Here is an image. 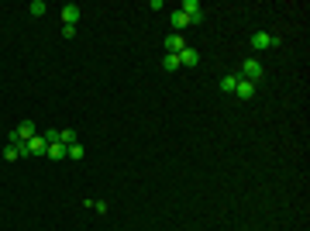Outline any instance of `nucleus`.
<instances>
[{
    "instance_id": "1",
    "label": "nucleus",
    "mask_w": 310,
    "mask_h": 231,
    "mask_svg": "<svg viewBox=\"0 0 310 231\" xmlns=\"http://www.w3.org/2000/svg\"><path fill=\"white\" fill-rule=\"evenodd\" d=\"M266 76V66L259 62V59H245L241 62V80H248V83H259Z\"/></svg>"
},
{
    "instance_id": "2",
    "label": "nucleus",
    "mask_w": 310,
    "mask_h": 231,
    "mask_svg": "<svg viewBox=\"0 0 310 231\" xmlns=\"http://www.w3.org/2000/svg\"><path fill=\"white\" fill-rule=\"evenodd\" d=\"M248 42H252V48H255V52H266V48H276V45H279V38H272L269 31H255Z\"/></svg>"
},
{
    "instance_id": "3",
    "label": "nucleus",
    "mask_w": 310,
    "mask_h": 231,
    "mask_svg": "<svg viewBox=\"0 0 310 231\" xmlns=\"http://www.w3.org/2000/svg\"><path fill=\"white\" fill-rule=\"evenodd\" d=\"M45 148H48V142H45L42 135H35L31 142L21 145V156H24V159H28V156H45Z\"/></svg>"
},
{
    "instance_id": "4",
    "label": "nucleus",
    "mask_w": 310,
    "mask_h": 231,
    "mask_svg": "<svg viewBox=\"0 0 310 231\" xmlns=\"http://www.w3.org/2000/svg\"><path fill=\"white\" fill-rule=\"evenodd\" d=\"M179 11L186 14L190 24H200V21H203V7H200V0H183V7H179Z\"/></svg>"
},
{
    "instance_id": "5",
    "label": "nucleus",
    "mask_w": 310,
    "mask_h": 231,
    "mask_svg": "<svg viewBox=\"0 0 310 231\" xmlns=\"http://www.w3.org/2000/svg\"><path fill=\"white\" fill-rule=\"evenodd\" d=\"M80 17H83L80 4H66V7H62V21H66V24H72V28H76V24H80Z\"/></svg>"
},
{
    "instance_id": "6",
    "label": "nucleus",
    "mask_w": 310,
    "mask_h": 231,
    "mask_svg": "<svg viewBox=\"0 0 310 231\" xmlns=\"http://www.w3.org/2000/svg\"><path fill=\"white\" fill-rule=\"evenodd\" d=\"M45 159L62 162V159H66V145H62V142H48V148H45Z\"/></svg>"
},
{
    "instance_id": "7",
    "label": "nucleus",
    "mask_w": 310,
    "mask_h": 231,
    "mask_svg": "<svg viewBox=\"0 0 310 231\" xmlns=\"http://www.w3.org/2000/svg\"><path fill=\"white\" fill-rule=\"evenodd\" d=\"M183 48H186V38H183V35H176V31H172L169 38H166V52H172V56H179Z\"/></svg>"
},
{
    "instance_id": "8",
    "label": "nucleus",
    "mask_w": 310,
    "mask_h": 231,
    "mask_svg": "<svg viewBox=\"0 0 310 231\" xmlns=\"http://www.w3.org/2000/svg\"><path fill=\"white\" fill-rule=\"evenodd\" d=\"M235 97H238V100H252V97H255V83H248V80H238V87H235Z\"/></svg>"
},
{
    "instance_id": "9",
    "label": "nucleus",
    "mask_w": 310,
    "mask_h": 231,
    "mask_svg": "<svg viewBox=\"0 0 310 231\" xmlns=\"http://www.w3.org/2000/svg\"><path fill=\"white\" fill-rule=\"evenodd\" d=\"M197 62H200L197 48H190V45H186L183 52H179V66H197Z\"/></svg>"
},
{
    "instance_id": "10",
    "label": "nucleus",
    "mask_w": 310,
    "mask_h": 231,
    "mask_svg": "<svg viewBox=\"0 0 310 231\" xmlns=\"http://www.w3.org/2000/svg\"><path fill=\"white\" fill-rule=\"evenodd\" d=\"M169 21H172V28H176V35H183V28H186V24H190V21H186V14H183V11H172V14H169Z\"/></svg>"
},
{
    "instance_id": "11",
    "label": "nucleus",
    "mask_w": 310,
    "mask_h": 231,
    "mask_svg": "<svg viewBox=\"0 0 310 231\" xmlns=\"http://www.w3.org/2000/svg\"><path fill=\"white\" fill-rule=\"evenodd\" d=\"M162 69H166V72H172V69H183V66H179V56L166 52V59H162Z\"/></svg>"
},
{
    "instance_id": "12",
    "label": "nucleus",
    "mask_w": 310,
    "mask_h": 231,
    "mask_svg": "<svg viewBox=\"0 0 310 231\" xmlns=\"http://www.w3.org/2000/svg\"><path fill=\"white\" fill-rule=\"evenodd\" d=\"M59 142L66 145V148H69V145H76L80 138H76V131H72V128H62V131H59Z\"/></svg>"
},
{
    "instance_id": "13",
    "label": "nucleus",
    "mask_w": 310,
    "mask_h": 231,
    "mask_svg": "<svg viewBox=\"0 0 310 231\" xmlns=\"http://www.w3.org/2000/svg\"><path fill=\"white\" fill-rule=\"evenodd\" d=\"M66 159H72V162H80V159H83V142L69 145V148H66Z\"/></svg>"
},
{
    "instance_id": "14",
    "label": "nucleus",
    "mask_w": 310,
    "mask_h": 231,
    "mask_svg": "<svg viewBox=\"0 0 310 231\" xmlns=\"http://www.w3.org/2000/svg\"><path fill=\"white\" fill-rule=\"evenodd\" d=\"M28 11H31V17H42L45 11H48V7H45V0H31V4H28Z\"/></svg>"
},
{
    "instance_id": "15",
    "label": "nucleus",
    "mask_w": 310,
    "mask_h": 231,
    "mask_svg": "<svg viewBox=\"0 0 310 231\" xmlns=\"http://www.w3.org/2000/svg\"><path fill=\"white\" fill-rule=\"evenodd\" d=\"M238 80H241V76H224V80H221V90H224V93H235Z\"/></svg>"
},
{
    "instance_id": "16",
    "label": "nucleus",
    "mask_w": 310,
    "mask_h": 231,
    "mask_svg": "<svg viewBox=\"0 0 310 231\" xmlns=\"http://www.w3.org/2000/svg\"><path fill=\"white\" fill-rule=\"evenodd\" d=\"M86 207H93V211H97V214H107V211H111V203L107 200H83Z\"/></svg>"
},
{
    "instance_id": "17",
    "label": "nucleus",
    "mask_w": 310,
    "mask_h": 231,
    "mask_svg": "<svg viewBox=\"0 0 310 231\" xmlns=\"http://www.w3.org/2000/svg\"><path fill=\"white\" fill-rule=\"evenodd\" d=\"M4 159H7V162L21 159V145H7V148H4Z\"/></svg>"
}]
</instances>
